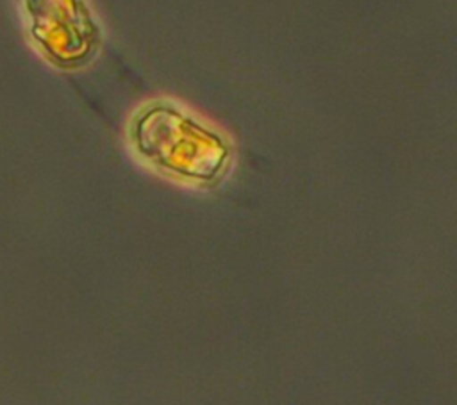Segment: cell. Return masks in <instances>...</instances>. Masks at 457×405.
<instances>
[{"mask_svg":"<svg viewBox=\"0 0 457 405\" xmlns=\"http://www.w3.org/2000/svg\"><path fill=\"white\" fill-rule=\"evenodd\" d=\"M27 32L41 55L61 70L87 64L100 46V25L86 0H20Z\"/></svg>","mask_w":457,"mask_h":405,"instance_id":"1","label":"cell"}]
</instances>
